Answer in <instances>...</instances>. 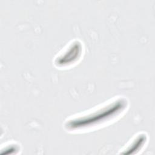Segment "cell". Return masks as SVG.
<instances>
[{"instance_id": "1", "label": "cell", "mask_w": 155, "mask_h": 155, "mask_svg": "<svg viewBox=\"0 0 155 155\" xmlns=\"http://www.w3.org/2000/svg\"><path fill=\"white\" fill-rule=\"evenodd\" d=\"M127 106L124 99H117L95 111L84 116L72 119L65 127L69 130H79L98 125L114 118L122 112Z\"/></svg>"}]
</instances>
